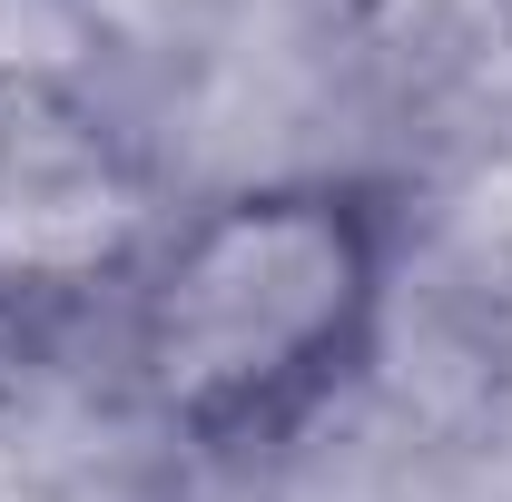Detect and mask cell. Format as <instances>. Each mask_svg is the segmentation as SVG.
<instances>
[{"instance_id": "3957f363", "label": "cell", "mask_w": 512, "mask_h": 502, "mask_svg": "<svg viewBox=\"0 0 512 502\" xmlns=\"http://www.w3.org/2000/svg\"><path fill=\"white\" fill-rule=\"evenodd\" d=\"M50 10L89 50H168V40H188L217 0H50Z\"/></svg>"}, {"instance_id": "7a4b0ae2", "label": "cell", "mask_w": 512, "mask_h": 502, "mask_svg": "<svg viewBox=\"0 0 512 502\" xmlns=\"http://www.w3.org/2000/svg\"><path fill=\"white\" fill-rule=\"evenodd\" d=\"M178 197L158 148L69 60H0V315L119 306Z\"/></svg>"}, {"instance_id": "6da1fadb", "label": "cell", "mask_w": 512, "mask_h": 502, "mask_svg": "<svg viewBox=\"0 0 512 502\" xmlns=\"http://www.w3.org/2000/svg\"><path fill=\"white\" fill-rule=\"evenodd\" d=\"M404 266V207L375 178L286 168L168 217L119 296L138 404L197 453H266L365 375Z\"/></svg>"}]
</instances>
